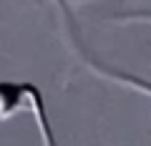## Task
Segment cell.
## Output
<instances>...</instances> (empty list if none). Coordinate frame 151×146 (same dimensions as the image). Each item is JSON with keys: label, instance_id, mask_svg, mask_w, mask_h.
<instances>
[{"label": "cell", "instance_id": "cell-1", "mask_svg": "<svg viewBox=\"0 0 151 146\" xmlns=\"http://www.w3.org/2000/svg\"><path fill=\"white\" fill-rule=\"evenodd\" d=\"M28 83L23 81H0V121L15 116L20 108H25Z\"/></svg>", "mask_w": 151, "mask_h": 146}, {"label": "cell", "instance_id": "cell-2", "mask_svg": "<svg viewBox=\"0 0 151 146\" xmlns=\"http://www.w3.org/2000/svg\"><path fill=\"white\" fill-rule=\"evenodd\" d=\"M25 108H30L33 116H35V124L40 129V139H43V146H55V136H53V126L48 121V114H45V103H43V93L40 88L28 83V93H25Z\"/></svg>", "mask_w": 151, "mask_h": 146}, {"label": "cell", "instance_id": "cell-3", "mask_svg": "<svg viewBox=\"0 0 151 146\" xmlns=\"http://www.w3.org/2000/svg\"><path fill=\"white\" fill-rule=\"evenodd\" d=\"M86 63L91 65L93 70H98L101 76L111 78V81H119V83H124V86H129V88H136V91H141L144 96L151 98V81H144V78L131 76V73H124V70H113V68H108V65H101L98 60H93V58H88Z\"/></svg>", "mask_w": 151, "mask_h": 146}, {"label": "cell", "instance_id": "cell-4", "mask_svg": "<svg viewBox=\"0 0 151 146\" xmlns=\"http://www.w3.org/2000/svg\"><path fill=\"white\" fill-rule=\"evenodd\" d=\"M121 20H146V23H151V10H139V13H129V15H124Z\"/></svg>", "mask_w": 151, "mask_h": 146}]
</instances>
